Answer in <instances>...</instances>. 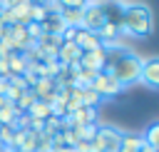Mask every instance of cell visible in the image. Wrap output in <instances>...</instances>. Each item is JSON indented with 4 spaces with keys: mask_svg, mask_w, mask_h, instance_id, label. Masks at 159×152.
Listing matches in <instances>:
<instances>
[{
    "mask_svg": "<svg viewBox=\"0 0 159 152\" xmlns=\"http://www.w3.org/2000/svg\"><path fill=\"white\" fill-rule=\"evenodd\" d=\"M144 142H142V135H124L122 132V140H119V150L117 152H139V147H142Z\"/></svg>",
    "mask_w": 159,
    "mask_h": 152,
    "instance_id": "cell-10",
    "label": "cell"
},
{
    "mask_svg": "<svg viewBox=\"0 0 159 152\" xmlns=\"http://www.w3.org/2000/svg\"><path fill=\"white\" fill-rule=\"evenodd\" d=\"M72 42H75L82 52H92V50H99V47H102V40H99L94 32H87V30H82V27H77Z\"/></svg>",
    "mask_w": 159,
    "mask_h": 152,
    "instance_id": "cell-7",
    "label": "cell"
},
{
    "mask_svg": "<svg viewBox=\"0 0 159 152\" xmlns=\"http://www.w3.org/2000/svg\"><path fill=\"white\" fill-rule=\"evenodd\" d=\"M142 65H144V60H142L139 55L129 52V50H119V52H109V50H107V65H104V70H107L122 87L139 82Z\"/></svg>",
    "mask_w": 159,
    "mask_h": 152,
    "instance_id": "cell-1",
    "label": "cell"
},
{
    "mask_svg": "<svg viewBox=\"0 0 159 152\" xmlns=\"http://www.w3.org/2000/svg\"><path fill=\"white\" fill-rule=\"evenodd\" d=\"M0 12H2V0H0Z\"/></svg>",
    "mask_w": 159,
    "mask_h": 152,
    "instance_id": "cell-16",
    "label": "cell"
},
{
    "mask_svg": "<svg viewBox=\"0 0 159 152\" xmlns=\"http://www.w3.org/2000/svg\"><path fill=\"white\" fill-rule=\"evenodd\" d=\"M87 87H92V90H94V92H97V95H99L102 100L117 97V95H119V92L124 90V87H122V85H119V82H117V80H114V77H112V75H109L107 70L97 72V75H94V80H92V82H89Z\"/></svg>",
    "mask_w": 159,
    "mask_h": 152,
    "instance_id": "cell-4",
    "label": "cell"
},
{
    "mask_svg": "<svg viewBox=\"0 0 159 152\" xmlns=\"http://www.w3.org/2000/svg\"><path fill=\"white\" fill-rule=\"evenodd\" d=\"M25 115H27V117H32V120H42V122H45V120L52 115V107H50L47 102H42V100H35V105H32Z\"/></svg>",
    "mask_w": 159,
    "mask_h": 152,
    "instance_id": "cell-11",
    "label": "cell"
},
{
    "mask_svg": "<svg viewBox=\"0 0 159 152\" xmlns=\"http://www.w3.org/2000/svg\"><path fill=\"white\" fill-rule=\"evenodd\" d=\"M119 30L127 32L129 37H149L152 30H154V17H152V10L149 5L144 2H134V5H127L122 7V15H119Z\"/></svg>",
    "mask_w": 159,
    "mask_h": 152,
    "instance_id": "cell-2",
    "label": "cell"
},
{
    "mask_svg": "<svg viewBox=\"0 0 159 152\" xmlns=\"http://www.w3.org/2000/svg\"><path fill=\"white\" fill-rule=\"evenodd\" d=\"M7 70H10V77L25 75V70H27L25 55H22V52H10V55H7Z\"/></svg>",
    "mask_w": 159,
    "mask_h": 152,
    "instance_id": "cell-8",
    "label": "cell"
},
{
    "mask_svg": "<svg viewBox=\"0 0 159 152\" xmlns=\"http://www.w3.org/2000/svg\"><path fill=\"white\" fill-rule=\"evenodd\" d=\"M107 65V50L99 47V50H92V52H82L80 57V67H87L92 72H102Z\"/></svg>",
    "mask_w": 159,
    "mask_h": 152,
    "instance_id": "cell-5",
    "label": "cell"
},
{
    "mask_svg": "<svg viewBox=\"0 0 159 152\" xmlns=\"http://www.w3.org/2000/svg\"><path fill=\"white\" fill-rule=\"evenodd\" d=\"M139 82H144L147 87L157 90L159 87V60L152 57V60H144L142 65V72H139Z\"/></svg>",
    "mask_w": 159,
    "mask_h": 152,
    "instance_id": "cell-6",
    "label": "cell"
},
{
    "mask_svg": "<svg viewBox=\"0 0 159 152\" xmlns=\"http://www.w3.org/2000/svg\"><path fill=\"white\" fill-rule=\"evenodd\" d=\"M60 20L65 22V27H80L82 10L80 7H60Z\"/></svg>",
    "mask_w": 159,
    "mask_h": 152,
    "instance_id": "cell-9",
    "label": "cell"
},
{
    "mask_svg": "<svg viewBox=\"0 0 159 152\" xmlns=\"http://www.w3.org/2000/svg\"><path fill=\"white\" fill-rule=\"evenodd\" d=\"M80 100H82V105H84V107H97V105L102 102V97H99V95H97L92 87H82Z\"/></svg>",
    "mask_w": 159,
    "mask_h": 152,
    "instance_id": "cell-13",
    "label": "cell"
},
{
    "mask_svg": "<svg viewBox=\"0 0 159 152\" xmlns=\"http://www.w3.org/2000/svg\"><path fill=\"white\" fill-rule=\"evenodd\" d=\"M139 152H159V150H152V147H147V145H142V147H139Z\"/></svg>",
    "mask_w": 159,
    "mask_h": 152,
    "instance_id": "cell-15",
    "label": "cell"
},
{
    "mask_svg": "<svg viewBox=\"0 0 159 152\" xmlns=\"http://www.w3.org/2000/svg\"><path fill=\"white\" fill-rule=\"evenodd\" d=\"M142 142L152 150H159V122H152L144 132H142Z\"/></svg>",
    "mask_w": 159,
    "mask_h": 152,
    "instance_id": "cell-12",
    "label": "cell"
},
{
    "mask_svg": "<svg viewBox=\"0 0 159 152\" xmlns=\"http://www.w3.org/2000/svg\"><path fill=\"white\" fill-rule=\"evenodd\" d=\"M55 2H57V7H80V10L87 5L84 0H55Z\"/></svg>",
    "mask_w": 159,
    "mask_h": 152,
    "instance_id": "cell-14",
    "label": "cell"
},
{
    "mask_svg": "<svg viewBox=\"0 0 159 152\" xmlns=\"http://www.w3.org/2000/svg\"><path fill=\"white\" fill-rule=\"evenodd\" d=\"M107 22V10H104V5L102 2H87L84 7H82V22H80V27L82 30H87V32H94L97 35V30L102 27Z\"/></svg>",
    "mask_w": 159,
    "mask_h": 152,
    "instance_id": "cell-3",
    "label": "cell"
}]
</instances>
